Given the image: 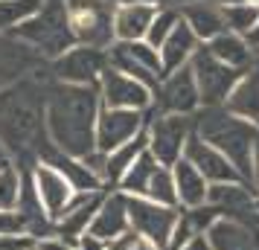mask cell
Listing matches in <instances>:
<instances>
[{"instance_id": "obj_29", "label": "cell", "mask_w": 259, "mask_h": 250, "mask_svg": "<svg viewBox=\"0 0 259 250\" xmlns=\"http://www.w3.org/2000/svg\"><path fill=\"white\" fill-rule=\"evenodd\" d=\"M157 166H160V163L152 157V152H146V155L122 175V180L117 183V189L122 192V195H128V198H146L149 180H152V175L157 172Z\"/></svg>"}, {"instance_id": "obj_3", "label": "cell", "mask_w": 259, "mask_h": 250, "mask_svg": "<svg viewBox=\"0 0 259 250\" xmlns=\"http://www.w3.org/2000/svg\"><path fill=\"white\" fill-rule=\"evenodd\" d=\"M195 134L201 140H207L210 145H215L245 178V183L250 180V163H253V148H256L259 131L239 119L236 114H230L224 105L215 108H201L195 114Z\"/></svg>"}, {"instance_id": "obj_12", "label": "cell", "mask_w": 259, "mask_h": 250, "mask_svg": "<svg viewBox=\"0 0 259 250\" xmlns=\"http://www.w3.org/2000/svg\"><path fill=\"white\" fill-rule=\"evenodd\" d=\"M219 218L227 221H239L247 227H259V198L250 189V183L239 180V183H215L210 186V198H207Z\"/></svg>"}, {"instance_id": "obj_37", "label": "cell", "mask_w": 259, "mask_h": 250, "mask_svg": "<svg viewBox=\"0 0 259 250\" xmlns=\"http://www.w3.org/2000/svg\"><path fill=\"white\" fill-rule=\"evenodd\" d=\"M35 250H76V244L73 241H67V238H61V236H44V238H38L35 241Z\"/></svg>"}, {"instance_id": "obj_20", "label": "cell", "mask_w": 259, "mask_h": 250, "mask_svg": "<svg viewBox=\"0 0 259 250\" xmlns=\"http://www.w3.org/2000/svg\"><path fill=\"white\" fill-rule=\"evenodd\" d=\"M157 9L160 6L154 0L119 3L117 12H114V41H146Z\"/></svg>"}, {"instance_id": "obj_28", "label": "cell", "mask_w": 259, "mask_h": 250, "mask_svg": "<svg viewBox=\"0 0 259 250\" xmlns=\"http://www.w3.org/2000/svg\"><path fill=\"white\" fill-rule=\"evenodd\" d=\"M149 152V134L143 131L137 134L134 140L122 143L119 148H114L111 155H105V172H102V180H105L108 189H117V183L122 180V175L128 172L143 155Z\"/></svg>"}, {"instance_id": "obj_6", "label": "cell", "mask_w": 259, "mask_h": 250, "mask_svg": "<svg viewBox=\"0 0 259 250\" xmlns=\"http://www.w3.org/2000/svg\"><path fill=\"white\" fill-rule=\"evenodd\" d=\"M149 152L160 166H175L195 134V117L184 114H149Z\"/></svg>"}, {"instance_id": "obj_42", "label": "cell", "mask_w": 259, "mask_h": 250, "mask_svg": "<svg viewBox=\"0 0 259 250\" xmlns=\"http://www.w3.org/2000/svg\"><path fill=\"white\" fill-rule=\"evenodd\" d=\"M189 3H195V0H157V6H172V9H184Z\"/></svg>"}, {"instance_id": "obj_19", "label": "cell", "mask_w": 259, "mask_h": 250, "mask_svg": "<svg viewBox=\"0 0 259 250\" xmlns=\"http://www.w3.org/2000/svg\"><path fill=\"white\" fill-rule=\"evenodd\" d=\"M105 192H76V198H73V204L64 210V215H61L59 221H56V236L67 238V241H79V238L91 230V224H94V215L96 210H99V204H102V198H105Z\"/></svg>"}, {"instance_id": "obj_32", "label": "cell", "mask_w": 259, "mask_h": 250, "mask_svg": "<svg viewBox=\"0 0 259 250\" xmlns=\"http://www.w3.org/2000/svg\"><path fill=\"white\" fill-rule=\"evenodd\" d=\"M178 24H181V9L160 6V9H157V15H154L152 26H149V35H146V41H149L154 49H160V47H163V41L172 35V29H175Z\"/></svg>"}, {"instance_id": "obj_33", "label": "cell", "mask_w": 259, "mask_h": 250, "mask_svg": "<svg viewBox=\"0 0 259 250\" xmlns=\"http://www.w3.org/2000/svg\"><path fill=\"white\" fill-rule=\"evenodd\" d=\"M259 21V6H250V3H236V6H227L224 9V24L230 32L245 38Z\"/></svg>"}, {"instance_id": "obj_34", "label": "cell", "mask_w": 259, "mask_h": 250, "mask_svg": "<svg viewBox=\"0 0 259 250\" xmlns=\"http://www.w3.org/2000/svg\"><path fill=\"white\" fill-rule=\"evenodd\" d=\"M21 183H24V169L18 166L0 169V210H15L18 207Z\"/></svg>"}, {"instance_id": "obj_23", "label": "cell", "mask_w": 259, "mask_h": 250, "mask_svg": "<svg viewBox=\"0 0 259 250\" xmlns=\"http://www.w3.org/2000/svg\"><path fill=\"white\" fill-rule=\"evenodd\" d=\"M172 178H175L178 207L181 210H195V207L207 204V198H210V180L204 178L187 157H181L172 166Z\"/></svg>"}, {"instance_id": "obj_41", "label": "cell", "mask_w": 259, "mask_h": 250, "mask_svg": "<svg viewBox=\"0 0 259 250\" xmlns=\"http://www.w3.org/2000/svg\"><path fill=\"white\" fill-rule=\"evenodd\" d=\"M245 41H247V47L253 49V53H259V21H256V26L245 35Z\"/></svg>"}, {"instance_id": "obj_24", "label": "cell", "mask_w": 259, "mask_h": 250, "mask_svg": "<svg viewBox=\"0 0 259 250\" xmlns=\"http://www.w3.org/2000/svg\"><path fill=\"white\" fill-rule=\"evenodd\" d=\"M181 18L189 24V29L198 35L201 44L212 41L215 35L227 32V24H224V9L212 0H195L181 9Z\"/></svg>"}, {"instance_id": "obj_11", "label": "cell", "mask_w": 259, "mask_h": 250, "mask_svg": "<svg viewBox=\"0 0 259 250\" xmlns=\"http://www.w3.org/2000/svg\"><path fill=\"white\" fill-rule=\"evenodd\" d=\"M201 111V90L192 76V67H181L175 73H166L160 84L154 87V102L149 114H184L195 117Z\"/></svg>"}, {"instance_id": "obj_5", "label": "cell", "mask_w": 259, "mask_h": 250, "mask_svg": "<svg viewBox=\"0 0 259 250\" xmlns=\"http://www.w3.org/2000/svg\"><path fill=\"white\" fill-rule=\"evenodd\" d=\"M70 29L76 35V44L96 49H108L114 44V12L117 6L108 0H61Z\"/></svg>"}, {"instance_id": "obj_15", "label": "cell", "mask_w": 259, "mask_h": 250, "mask_svg": "<svg viewBox=\"0 0 259 250\" xmlns=\"http://www.w3.org/2000/svg\"><path fill=\"white\" fill-rule=\"evenodd\" d=\"M29 178H32V186H35L47 215L53 218V224H56L61 215H64V210L73 204V198H76L73 183L61 175L59 169L47 166V163H35V166L29 169Z\"/></svg>"}, {"instance_id": "obj_16", "label": "cell", "mask_w": 259, "mask_h": 250, "mask_svg": "<svg viewBox=\"0 0 259 250\" xmlns=\"http://www.w3.org/2000/svg\"><path fill=\"white\" fill-rule=\"evenodd\" d=\"M91 236L102 238L105 244H114L122 236L131 233V218H128V198L119 189H108L99 210L94 215V224L88 230Z\"/></svg>"}, {"instance_id": "obj_36", "label": "cell", "mask_w": 259, "mask_h": 250, "mask_svg": "<svg viewBox=\"0 0 259 250\" xmlns=\"http://www.w3.org/2000/svg\"><path fill=\"white\" fill-rule=\"evenodd\" d=\"M0 250H35V238L21 233V236H0Z\"/></svg>"}, {"instance_id": "obj_9", "label": "cell", "mask_w": 259, "mask_h": 250, "mask_svg": "<svg viewBox=\"0 0 259 250\" xmlns=\"http://www.w3.org/2000/svg\"><path fill=\"white\" fill-rule=\"evenodd\" d=\"M108 64L137 82L149 84L152 90L163 79L160 49H154L149 41H114L108 47Z\"/></svg>"}, {"instance_id": "obj_44", "label": "cell", "mask_w": 259, "mask_h": 250, "mask_svg": "<svg viewBox=\"0 0 259 250\" xmlns=\"http://www.w3.org/2000/svg\"><path fill=\"white\" fill-rule=\"evenodd\" d=\"M212 3H219L222 9H227V6H236V3H245V0H212Z\"/></svg>"}, {"instance_id": "obj_13", "label": "cell", "mask_w": 259, "mask_h": 250, "mask_svg": "<svg viewBox=\"0 0 259 250\" xmlns=\"http://www.w3.org/2000/svg\"><path fill=\"white\" fill-rule=\"evenodd\" d=\"M149 114L143 111H122V108H102L99 122H96V152L111 155L122 143L134 140L137 134L146 131Z\"/></svg>"}, {"instance_id": "obj_26", "label": "cell", "mask_w": 259, "mask_h": 250, "mask_svg": "<svg viewBox=\"0 0 259 250\" xmlns=\"http://www.w3.org/2000/svg\"><path fill=\"white\" fill-rule=\"evenodd\" d=\"M207 241L212 250H256L259 247V227H247L239 221L219 218L207 230Z\"/></svg>"}, {"instance_id": "obj_10", "label": "cell", "mask_w": 259, "mask_h": 250, "mask_svg": "<svg viewBox=\"0 0 259 250\" xmlns=\"http://www.w3.org/2000/svg\"><path fill=\"white\" fill-rule=\"evenodd\" d=\"M128 218H131V233L152 241L157 250H169V241H172V233L178 227L181 210L160 207V204L149 201V198H128Z\"/></svg>"}, {"instance_id": "obj_22", "label": "cell", "mask_w": 259, "mask_h": 250, "mask_svg": "<svg viewBox=\"0 0 259 250\" xmlns=\"http://www.w3.org/2000/svg\"><path fill=\"white\" fill-rule=\"evenodd\" d=\"M204 47L198 41V35L189 29V24L181 18V24L172 29V35L163 41L160 47V64H163V76L166 73H175L181 67H189V61L195 59V53Z\"/></svg>"}, {"instance_id": "obj_21", "label": "cell", "mask_w": 259, "mask_h": 250, "mask_svg": "<svg viewBox=\"0 0 259 250\" xmlns=\"http://www.w3.org/2000/svg\"><path fill=\"white\" fill-rule=\"evenodd\" d=\"M38 163H47V166L59 169L61 175L73 183L76 192H102V189H108L105 183H102V178L84 163L82 157L64 155V152H59L56 145H47V148L41 152V160H38Z\"/></svg>"}, {"instance_id": "obj_2", "label": "cell", "mask_w": 259, "mask_h": 250, "mask_svg": "<svg viewBox=\"0 0 259 250\" xmlns=\"http://www.w3.org/2000/svg\"><path fill=\"white\" fill-rule=\"evenodd\" d=\"M102 99L99 87H79V84H47V122L50 145L73 157H91L96 152V122H99Z\"/></svg>"}, {"instance_id": "obj_40", "label": "cell", "mask_w": 259, "mask_h": 250, "mask_svg": "<svg viewBox=\"0 0 259 250\" xmlns=\"http://www.w3.org/2000/svg\"><path fill=\"white\" fill-rule=\"evenodd\" d=\"M181 250H212V247H210V241H207V236H198V238H192L189 244H184Z\"/></svg>"}, {"instance_id": "obj_17", "label": "cell", "mask_w": 259, "mask_h": 250, "mask_svg": "<svg viewBox=\"0 0 259 250\" xmlns=\"http://www.w3.org/2000/svg\"><path fill=\"white\" fill-rule=\"evenodd\" d=\"M184 157L198 169L204 178L210 180V186H215V183H239V180H245L242 175H239V169H236L215 145H210L207 140H201L198 134H192V140L187 143Z\"/></svg>"}, {"instance_id": "obj_1", "label": "cell", "mask_w": 259, "mask_h": 250, "mask_svg": "<svg viewBox=\"0 0 259 250\" xmlns=\"http://www.w3.org/2000/svg\"><path fill=\"white\" fill-rule=\"evenodd\" d=\"M47 84L35 79H21L18 84L0 90V143L9 152L15 166L32 169L41 152L50 145L47 122Z\"/></svg>"}, {"instance_id": "obj_18", "label": "cell", "mask_w": 259, "mask_h": 250, "mask_svg": "<svg viewBox=\"0 0 259 250\" xmlns=\"http://www.w3.org/2000/svg\"><path fill=\"white\" fill-rule=\"evenodd\" d=\"M41 61L44 59L32 47H26L24 41H18L15 35H0V90L18 84L26 73H35Z\"/></svg>"}, {"instance_id": "obj_14", "label": "cell", "mask_w": 259, "mask_h": 250, "mask_svg": "<svg viewBox=\"0 0 259 250\" xmlns=\"http://www.w3.org/2000/svg\"><path fill=\"white\" fill-rule=\"evenodd\" d=\"M99 99L102 108H122V111H143L149 114L154 102V90L149 84L131 79L125 73L108 67L102 82H99Z\"/></svg>"}, {"instance_id": "obj_31", "label": "cell", "mask_w": 259, "mask_h": 250, "mask_svg": "<svg viewBox=\"0 0 259 250\" xmlns=\"http://www.w3.org/2000/svg\"><path fill=\"white\" fill-rule=\"evenodd\" d=\"M146 198L160 207H178V192H175V178H172V169L169 166H157V172L149 180V189H146Z\"/></svg>"}, {"instance_id": "obj_46", "label": "cell", "mask_w": 259, "mask_h": 250, "mask_svg": "<svg viewBox=\"0 0 259 250\" xmlns=\"http://www.w3.org/2000/svg\"><path fill=\"white\" fill-rule=\"evenodd\" d=\"M245 3H250V6H259V0H245Z\"/></svg>"}, {"instance_id": "obj_39", "label": "cell", "mask_w": 259, "mask_h": 250, "mask_svg": "<svg viewBox=\"0 0 259 250\" xmlns=\"http://www.w3.org/2000/svg\"><path fill=\"white\" fill-rule=\"evenodd\" d=\"M250 189L256 192V198H259V140H256V148H253V163H250Z\"/></svg>"}, {"instance_id": "obj_4", "label": "cell", "mask_w": 259, "mask_h": 250, "mask_svg": "<svg viewBox=\"0 0 259 250\" xmlns=\"http://www.w3.org/2000/svg\"><path fill=\"white\" fill-rule=\"evenodd\" d=\"M12 35L24 41L26 47H32L41 59L50 61H56L70 47H76V35L70 29V18L61 0H47L41 12L32 15L26 24H21Z\"/></svg>"}, {"instance_id": "obj_7", "label": "cell", "mask_w": 259, "mask_h": 250, "mask_svg": "<svg viewBox=\"0 0 259 250\" xmlns=\"http://www.w3.org/2000/svg\"><path fill=\"white\" fill-rule=\"evenodd\" d=\"M189 67H192V76H195L198 90H201V108L224 105L230 99V93L236 90V84L242 82V76L247 73V70L227 67L219 59H212L207 53V47H201L195 53V59L189 61Z\"/></svg>"}, {"instance_id": "obj_35", "label": "cell", "mask_w": 259, "mask_h": 250, "mask_svg": "<svg viewBox=\"0 0 259 250\" xmlns=\"http://www.w3.org/2000/svg\"><path fill=\"white\" fill-rule=\"evenodd\" d=\"M21 233H26V224L21 218V213L18 210H0V236H21Z\"/></svg>"}, {"instance_id": "obj_27", "label": "cell", "mask_w": 259, "mask_h": 250, "mask_svg": "<svg viewBox=\"0 0 259 250\" xmlns=\"http://www.w3.org/2000/svg\"><path fill=\"white\" fill-rule=\"evenodd\" d=\"M207 53H210L212 59H219L222 64L227 67H236V70H250L253 64H256V53L247 47V41L242 35H236V32H222V35H215L212 41L204 44Z\"/></svg>"}, {"instance_id": "obj_30", "label": "cell", "mask_w": 259, "mask_h": 250, "mask_svg": "<svg viewBox=\"0 0 259 250\" xmlns=\"http://www.w3.org/2000/svg\"><path fill=\"white\" fill-rule=\"evenodd\" d=\"M47 0H0V35H12L21 24L41 12Z\"/></svg>"}, {"instance_id": "obj_8", "label": "cell", "mask_w": 259, "mask_h": 250, "mask_svg": "<svg viewBox=\"0 0 259 250\" xmlns=\"http://www.w3.org/2000/svg\"><path fill=\"white\" fill-rule=\"evenodd\" d=\"M108 67H111L108 64V49L84 47V44H76L64 56L50 61V70H53L56 82L79 84V87H99Z\"/></svg>"}, {"instance_id": "obj_25", "label": "cell", "mask_w": 259, "mask_h": 250, "mask_svg": "<svg viewBox=\"0 0 259 250\" xmlns=\"http://www.w3.org/2000/svg\"><path fill=\"white\" fill-rule=\"evenodd\" d=\"M224 108L230 114H236L239 119L250 122L259 131V61L242 76V82L236 84V90L224 102Z\"/></svg>"}, {"instance_id": "obj_38", "label": "cell", "mask_w": 259, "mask_h": 250, "mask_svg": "<svg viewBox=\"0 0 259 250\" xmlns=\"http://www.w3.org/2000/svg\"><path fill=\"white\" fill-rule=\"evenodd\" d=\"M76 250H108V244L102 241V238L91 236V233H84L79 241H76Z\"/></svg>"}, {"instance_id": "obj_45", "label": "cell", "mask_w": 259, "mask_h": 250, "mask_svg": "<svg viewBox=\"0 0 259 250\" xmlns=\"http://www.w3.org/2000/svg\"><path fill=\"white\" fill-rule=\"evenodd\" d=\"M108 3H114V6H119V3H131V0H108ZM157 3V0H154Z\"/></svg>"}, {"instance_id": "obj_47", "label": "cell", "mask_w": 259, "mask_h": 250, "mask_svg": "<svg viewBox=\"0 0 259 250\" xmlns=\"http://www.w3.org/2000/svg\"><path fill=\"white\" fill-rule=\"evenodd\" d=\"M256 250H259V247H256Z\"/></svg>"}, {"instance_id": "obj_43", "label": "cell", "mask_w": 259, "mask_h": 250, "mask_svg": "<svg viewBox=\"0 0 259 250\" xmlns=\"http://www.w3.org/2000/svg\"><path fill=\"white\" fill-rule=\"evenodd\" d=\"M6 166H15V163H12V157H9V152L3 148V143H0V169H6Z\"/></svg>"}]
</instances>
